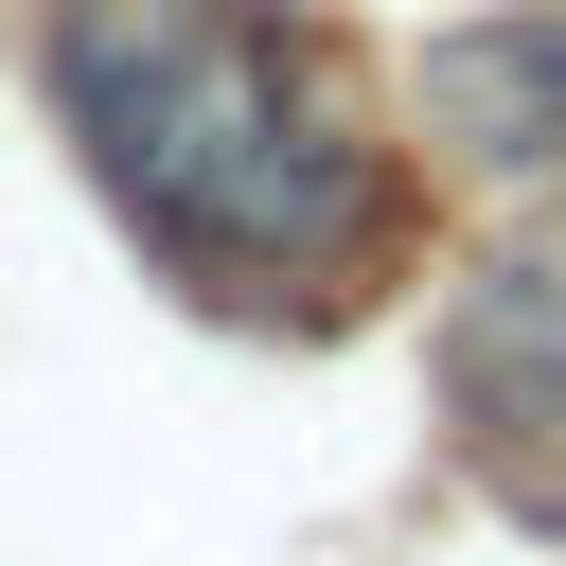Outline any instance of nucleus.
Segmentation results:
<instances>
[{"label":"nucleus","mask_w":566,"mask_h":566,"mask_svg":"<svg viewBox=\"0 0 566 566\" xmlns=\"http://www.w3.org/2000/svg\"><path fill=\"white\" fill-rule=\"evenodd\" d=\"M53 106L177 265L301 283L371 230V124L283 0H71Z\"/></svg>","instance_id":"1"},{"label":"nucleus","mask_w":566,"mask_h":566,"mask_svg":"<svg viewBox=\"0 0 566 566\" xmlns=\"http://www.w3.org/2000/svg\"><path fill=\"white\" fill-rule=\"evenodd\" d=\"M424 106L478 142V159H566V35H460L424 71Z\"/></svg>","instance_id":"2"}]
</instances>
